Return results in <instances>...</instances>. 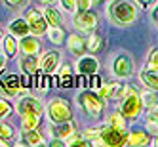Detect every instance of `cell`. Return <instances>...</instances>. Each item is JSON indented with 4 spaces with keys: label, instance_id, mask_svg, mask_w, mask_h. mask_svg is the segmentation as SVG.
<instances>
[{
    "label": "cell",
    "instance_id": "obj_1",
    "mask_svg": "<svg viewBox=\"0 0 158 147\" xmlns=\"http://www.w3.org/2000/svg\"><path fill=\"white\" fill-rule=\"evenodd\" d=\"M17 113L21 117V130L38 128L44 115V105L40 99L32 96H21V99L17 101Z\"/></svg>",
    "mask_w": 158,
    "mask_h": 147
},
{
    "label": "cell",
    "instance_id": "obj_2",
    "mask_svg": "<svg viewBox=\"0 0 158 147\" xmlns=\"http://www.w3.org/2000/svg\"><path fill=\"white\" fill-rule=\"evenodd\" d=\"M107 14L110 21L118 27H130L137 19V6L130 0H112L107 6Z\"/></svg>",
    "mask_w": 158,
    "mask_h": 147
},
{
    "label": "cell",
    "instance_id": "obj_3",
    "mask_svg": "<svg viewBox=\"0 0 158 147\" xmlns=\"http://www.w3.org/2000/svg\"><path fill=\"white\" fill-rule=\"evenodd\" d=\"M76 101L88 117H101V113L105 111V99H101L95 90H84L82 94H78Z\"/></svg>",
    "mask_w": 158,
    "mask_h": 147
},
{
    "label": "cell",
    "instance_id": "obj_4",
    "mask_svg": "<svg viewBox=\"0 0 158 147\" xmlns=\"http://www.w3.org/2000/svg\"><path fill=\"white\" fill-rule=\"evenodd\" d=\"M143 111V101L141 96L135 92L133 88H130V92L120 99V115L124 119H137Z\"/></svg>",
    "mask_w": 158,
    "mask_h": 147
},
{
    "label": "cell",
    "instance_id": "obj_5",
    "mask_svg": "<svg viewBox=\"0 0 158 147\" xmlns=\"http://www.w3.org/2000/svg\"><path fill=\"white\" fill-rule=\"evenodd\" d=\"M95 145H110V147H120L126 145V132H122L110 124H105L103 128H99Z\"/></svg>",
    "mask_w": 158,
    "mask_h": 147
},
{
    "label": "cell",
    "instance_id": "obj_6",
    "mask_svg": "<svg viewBox=\"0 0 158 147\" xmlns=\"http://www.w3.org/2000/svg\"><path fill=\"white\" fill-rule=\"evenodd\" d=\"M48 117L52 122H65V120H73V111L71 105L61 97H53L48 103Z\"/></svg>",
    "mask_w": 158,
    "mask_h": 147
},
{
    "label": "cell",
    "instance_id": "obj_7",
    "mask_svg": "<svg viewBox=\"0 0 158 147\" xmlns=\"http://www.w3.org/2000/svg\"><path fill=\"white\" fill-rule=\"evenodd\" d=\"M135 71V65H133V59L131 55L122 52L118 55H114V59H112V75H114L116 78H120V80H124V78H130Z\"/></svg>",
    "mask_w": 158,
    "mask_h": 147
},
{
    "label": "cell",
    "instance_id": "obj_8",
    "mask_svg": "<svg viewBox=\"0 0 158 147\" xmlns=\"http://www.w3.org/2000/svg\"><path fill=\"white\" fill-rule=\"evenodd\" d=\"M25 21L29 23V31H31L32 37H42V35H46L48 23H46V19H44L42 12H38L36 8H29V10H27V12H25Z\"/></svg>",
    "mask_w": 158,
    "mask_h": 147
},
{
    "label": "cell",
    "instance_id": "obj_9",
    "mask_svg": "<svg viewBox=\"0 0 158 147\" xmlns=\"http://www.w3.org/2000/svg\"><path fill=\"white\" fill-rule=\"evenodd\" d=\"M97 23H99V17L95 12L88 10V12H82V14H76L74 15V21L73 25L78 29V32H92L97 29Z\"/></svg>",
    "mask_w": 158,
    "mask_h": 147
},
{
    "label": "cell",
    "instance_id": "obj_10",
    "mask_svg": "<svg viewBox=\"0 0 158 147\" xmlns=\"http://www.w3.org/2000/svg\"><path fill=\"white\" fill-rule=\"evenodd\" d=\"M74 69L76 73H80V75H94V73H99V59L95 58V54H82V55H78V59L74 63Z\"/></svg>",
    "mask_w": 158,
    "mask_h": 147
},
{
    "label": "cell",
    "instance_id": "obj_11",
    "mask_svg": "<svg viewBox=\"0 0 158 147\" xmlns=\"http://www.w3.org/2000/svg\"><path fill=\"white\" fill-rule=\"evenodd\" d=\"M61 58H59V52H46L38 59V69L42 75H52L55 69H57Z\"/></svg>",
    "mask_w": 158,
    "mask_h": 147
},
{
    "label": "cell",
    "instance_id": "obj_12",
    "mask_svg": "<svg viewBox=\"0 0 158 147\" xmlns=\"http://www.w3.org/2000/svg\"><path fill=\"white\" fill-rule=\"evenodd\" d=\"M21 88L23 86H21V80H19L17 75H8L4 80L0 82V90H2V94L8 96V97H15Z\"/></svg>",
    "mask_w": 158,
    "mask_h": 147
},
{
    "label": "cell",
    "instance_id": "obj_13",
    "mask_svg": "<svg viewBox=\"0 0 158 147\" xmlns=\"http://www.w3.org/2000/svg\"><path fill=\"white\" fill-rule=\"evenodd\" d=\"M17 48L25 55H36V54H40V40L35 38L32 35H25L17 42Z\"/></svg>",
    "mask_w": 158,
    "mask_h": 147
},
{
    "label": "cell",
    "instance_id": "obj_14",
    "mask_svg": "<svg viewBox=\"0 0 158 147\" xmlns=\"http://www.w3.org/2000/svg\"><path fill=\"white\" fill-rule=\"evenodd\" d=\"M76 130L74 126V122L73 120H65V122H53V126H52V136L53 138H59L65 141V138H69V136Z\"/></svg>",
    "mask_w": 158,
    "mask_h": 147
},
{
    "label": "cell",
    "instance_id": "obj_15",
    "mask_svg": "<svg viewBox=\"0 0 158 147\" xmlns=\"http://www.w3.org/2000/svg\"><path fill=\"white\" fill-rule=\"evenodd\" d=\"M67 50H69L71 54H74L76 58L82 55L86 52V38H82L80 35H76V32L69 35L67 37Z\"/></svg>",
    "mask_w": 158,
    "mask_h": 147
},
{
    "label": "cell",
    "instance_id": "obj_16",
    "mask_svg": "<svg viewBox=\"0 0 158 147\" xmlns=\"http://www.w3.org/2000/svg\"><path fill=\"white\" fill-rule=\"evenodd\" d=\"M8 32H10V35H14L15 38H21V37H25V35H31L29 23L25 21V17H17V19H12V21H10Z\"/></svg>",
    "mask_w": 158,
    "mask_h": 147
},
{
    "label": "cell",
    "instance_id": "obj_17",
    "mask_svg": "<svg viewBox=\"0 0 158 147\" xmlns=\"http://www.w3.org/2000/svg\"><path fill=\"white\" fill-rule=\"evenodd\" d=\"M2 46H4V55H6V59H12L17 55V38L14 35H4L2 37Z\"/></svg>",
    "mask_w": 158,
    "mask_h": 147
},
{
    "label": "cell",
    "instance_id": "obj_18",
    "mask_svg": "<svg viewBox=\"0 0 158 147\" xmlns=\"http://www.w3.org/2000/svg\"><path fill=\"white\" fill-rule=\"evenodd\" d=\"M23 141L27 145H44L46 141H44V136L38 132V128H31V130H23Z\"/></svg>",
    "mask_w": 158,
    "mask_h": 147
},
{
    "label": "cell",
    "instance_id": "obj_19",
    "mask_svg": "<svg viewBox=\"0 0 158 147\" xmlns=\"http://www.w3.org/2000/svg\"><path fill=\"white\" fill-rule=\"evenodd\" d=\"M21 69H23L25 75L35 76L38 73V58L36 55H23V59H21Z\"/></svg>",
    "mask_w": 158,
    "mask_h": 147
},
{
    "label": "cell",
    "instance_id": "obj_20",
    "mask_svg": "<svg viewBox=\"0 0 158 147\" xmlns=\"http://www.w3.org/2000/svg\"><path fill=\"white\" fill-rule=\"evenodd\" d=\"M126 143L128 145H147L149 143V134L143 130H131L126 134Z\"/></svg>",
    "mask_w": 158,
    "mask_h": 147
},
{
    "label": "cell",
    "instance_id": "obj_21",
    "mask_svg": "<svg viewBox=\"0 0 158 147\" xmlns=\"http://www.w3.org/2000/svg\"><path fill=\"white\" fill-rule=\"evenodd\" d=\"M42 15H44V19H46L48 27H57V25L61 23V14H59L55 8H52V4H46Z\"/></svg>",
    "mask_w": 158,
    "mask_h": 147
},
{
    "label": "cell",
    "instance_id": "obj_22",
    "mask_svg": "<svg viewBox=\"0 0 158 147\" xmlns=\"http://www.w3.org/2000/svg\"><path fill=\"white\" fill-rule=\"evenodd\" d=\"M101 48H103V38H101L95 31H92L89 37L86 38V50L89 54H97V52H101Z\"/></svg>",
    "mask_w": 158,
    "mask_h": 147
},
{
    "label": "cell",
    "instance_id": "obj_23",
    "mask_svg": "<svg viewBox=\"0 0 158 147\" xmlns=\"http://www.w3.org/2000/svg\"><path fill=\"white\" fill-rule=\"evenodd\" d=\"M139 78H141V82L147 86V88H151V90H156L158 88V76H156V71H151V69H145L139 73Z\"/></svg>",
    "mask_w": 158,
    "mask_h": 147
},
{
    "label": "cell",
    "instance_id": "obj_24",
    "mask_svg": "<svg viewBox=\"0 0 158 147\" xmlns=\"http://www.w3.org/2000/svg\"><path fill=\"white\" fill-rule=\"evenodd\" d=\"M57 69H59V76H57V80L61 82L59 86H63V88H69V86H73V82H74V78H73V71H71V67L69 65H57Z\"/></svg>",
    "mask_w": 158,
    "mask_h": 147
},
{
    "label": "cell",
    "instance_id": "obj_25",
    "mask_svg": "<svg viewBox=\"0 0 158 147\" xmlns=\"http://www.w3.org/2000/svg\"><path fill=\"white\" fill-rule=\"evenodd\" d=\"M15 140V130L12 124H8L4 120H0V141H4V143H10V141H14Z\"/></svg>",
    "mask_w": 158,
    "mask_h": 147
},
{
    "label": "cell",
    "instance_id": "obj_26",
    "mask_svg": "<svg viewBox=\"0 0 158 147\" xmlns=\"http://www.w3.org/2000/svg\"><path fill=\"white\" fill-rule=\"evenodd\" d=\"M48 38L52 44H55V46H61L63 40H65V31L57 25V27H48Z\"/></svg>",
    "mask_w": 158,
    "mask_h": 147
},
{
    "label": "cell",
    "instance_id": "obj_27",
    "mask_svg": "<svg viewBox=\"0 0 158 147\" xmlns=\"http://www.w3.org/2000/svg\"><path fill=\"white\" fill-rule=\"evenodd\" d=\"M147 130H149L152 136H156L158 132V117H156V105L149 107V113H147Z\"/></svg>",
    "mask_w": 158,
    "mask_h": 147
},
{
    "label": "cell",
    "instance_id": "obj_28",
    "mask_svg": "<svg viewBox=\"0 0 158 147\" xmlns=\"http://www.w3.org/2000/svg\"><path fill=\"white\" fill-rule=\"evenodd\" d=\"M130 92V86L128 84H118L114 82L112 84V94H110V99H114V101H120L124 96H126Z\"/></svg>",
    "mask_w": 158,
    "mask_h": 147
},
{
    "label": "cell",
    "instance_id": "obj_29",
    "mask_svg": "<svg viewBox=\"0 0 158 147\" xmlns=\"http://www.w3.org/2000/svg\"><path fill=\"white\" fill-rule=\"evenodd\" d=\"M107 124H110V126H114V128H118L122 132H126V119H124L120 113H112V115L109 117Z\"/></svg>",
    "mask_w": 158,
    "mask_h": 147
},
{
    "label": "cell",
    "instance_id": "obj_30",
    "mask_svg": "<svg viewBox=\"0 0 158 147\" xmlns=\"http://www.w3.org/2000/svg\"><path fill=\"white\" fill-rule=\"evenodd\" d=\"M14 113V105L10 103L8 99H4V97H0V120H4V119H8L10 115Z\"/></svg>",
    "mask_w": 158,
    "mask_h": 147
},
{
    "label": "cell",
    "instance_id": "obj_31",
    "mask_svg": "<svg viewBox=\"0 0 158 147\" xmlns=\"http://www.w3.org/2000/svg\"><path fill=\"white\" fill-rule=\"evenodd\" d=\"M99 0H76V10L74 14H82V12H88V10H92Z\"/></svg>",
    "mask_w": 158,
    "mask_h": 147
},
{
    "label": "cell",
    "instance_id": "obj_32",
    "mask_svg": "<svg viewBox=\"0 0 158 147\" xmlns=\"http://www.w3.org/2000/svg\"><path fill=\"white\" fill-rule=\"evenodd\" d=\"M147 69L158 71V50L156 48H152L149 52V55H147Z\"/></svg>",
    "mask_w": 158,
    "mask_h": 147
},
{
    "label": "cell",
    "instance_id": "obj_33",
    "mask_svg": "<svg viewBox=\"0 0 158 147\" xmlns=\"http://www.w3.org/2000/svg\"><path fill=\"white\" fill-rule=\"evenodd\" d=\"M141 101H143V105L147 107H151V105H156V90H147V92L141 94Z\"/></svg>",
    "mask_w": 158,
    "mask_h": 147
},
{
    "label": "cell",
    "instance_id": "obj_34",
    "mask_svg": "<svg viewBox=\"0 0 158 147\" xmlns=\"http://www.w3.org/2000/svg\"><path fill=\"white\" fill-rule=\"evenodd\" d=\"M101 84H103V82H101V78H99V73H94V75L88 76V88L89 90H97Z\"/></svg>",
    "mask_w": 158,
    "mask_h": 147
},
{
    "label": "cell",
    "instance_id": "obj_35",
    "mask_svg": "<svg viewBox=\"0 0 158 147\" xmlns=\"http://www.w3.org/2000/svg\"><path fill=\"white\" fill-rule=\"evenodd\" d=\"M59 4H61V8L65 10V12L74 14V10H76V0H59Z\"/></svg>",
    "mask_w": 158,
    "mask_h": 147
},
{
    "label": "cell",
    "instance_id": "obj_36",
    "mask_svg": "<svg viewBox=\"0 0 158 147\" xmlns=\"http://www.w3.org/2000/svg\"><path fill=\"white\" fill-rule=\"evenodd\" d=\"M97 134H99V128H88V130L84 132V138H86V140H89L92 143H95Z\"/></svg>",
    "mask_w": 158,
    "mask_h": 147
},
{
    "label": "cell",
    "instance_id": "obj_37",
    "mask_svg": "<svg viewBox=\"0 0 158 147\" xmlns=\"http://www.w3.org/2000/svg\"><path fill=\"white\" fill-rule=\"evenodd\" d=\"M4 2H6V6H10V8L17 10V8H23V6H27V2H29V0H4Z\"/></svg>",
    "mask_w": 158,
    "mask_h": 147
},
{
    "label": "cell",
    "instance_id": "obj_38",
    "mask_svg": "<svg viewBox=\"0 0 158 147\" xmlns=\"http://www.w3.org/2000/svg\"><path fill=\"white\" fill-rule=\"evenodd\" d=\"M147 8H149V15H151V21H152V23L156 25V0H154V2H151L149 6H147Z\"/></svg>",
    "mask_w": 158,
    "mask_h": 147
},
{
    "label": "cell",
    "instance_id": "obj_39",
    "mask_svg": "<svg viewBox=\"0 0 158 147\" xmlns=\"http://www.w3.org/2000/svg\"><path fill=\"white\" fill-rule=\"evenodd\" d=\"M76 86L88 88V76H86V75H80V73H78V78H76Z\"/></svg>",
    "mask_w": 158,
    "mask_h": 147
},
{
    "label": "cell",
    "instance_id": "obj_40",
    "mask_svg": "<svg viewBox=\"0 0 158 147\" xmlns=\"http://www.w3.org/2000/svg\"><path fill=\"white\" fill-rule=\"evenodd\" d=\"M48 75H44V76H38V88L40 90H48L50 88V84H46L48 82V78H46Z\"/></svg>",
    "mask_w": 158,
    "mask_h": 147
},
{
    "label": "cell",
    "instance_id": "obj_41",
    "mask_svg": "<svg viewBox=\"0 0 158 147\" xmlns=\"http://www.w3.org/2000/svg\"><path fill=\"white\" fill-rule=\"evenodd\" d=\"M50 145H52V147H63V145H65V141H63V140H59V138H53Z\"/></svg>",
    "mask_w": 158,
    "mask_h": 147
},
{
    "label": "cell",
    "instance_id": "obj_42",
    "mask_svg": "<svg viewBox=\"0 0 158 147\" xmlns=\"http://www.w3.org/2000/svg\"><path fill=\"white\" fill-rule=\"evenodd\" d=\"M151 2H154V0H135V4H137L139 8H147Z\"/></svg>",
    "mask_w": 158,
    "mask_h": 147
},
{
    "label": "cell",
    "instance_id": "obj_43",
    "mask_svg": "<svg viewBox=\"0 0 158 147\" xmlns=\"http://www.w3.org/2000/svg\"><path fill=\"white\" fill-rule=\"evenodd\" d=\"M4 65H6V55H4L2 52H0V73L4 71Z\"/></svg>",
    "mask_w": 158,
    "mask_h": 147
},
{
    "label": "cell",
    "instance_id": "obj_44",
    "mask_svg": "<svg viewBox=\"0 0 158 147\" xmlns=\"http://www.w3.org/2000/svg\"><path fill=\"white\" fill-rule=\"evenodd\" d=\"M147 145H152V147H156V145H158V140H156V136H154L152 140L149 138V143H147Z\"/></svg>",
    "mask_w": 158,
    "mask_h": 147
},
{
    "label": "cell",
    "instance_id": "obj_45",
    "mask_svg": "<svg viewBox=\"0 0 158 147\" xmlns=\"http://www.w3.org/2000/svg\"><path fill=\"white\" fill-rule=\"evenodd\" d=\"M38 2H40V4H52L53 0H38Z\"/></svg>",
    "mask_w": 158,
    "mask_h": 147
},
{
    "label": "cell",
    "instance_id": "obj_46",
    "mask_svg": "<svg viewBox=\"0 0 158 147\" xmlns=\"http://www.w3.org/2000/svg\"><path fill=\"white\" fill-rule=\"evenodd\" d=\"M4 35H6V32H4V29L0 27V40H2V37H4Z\"/></svg>",
    "mask_w": 158,
    "mask_h": 147
}]
</instances>
